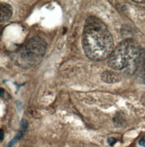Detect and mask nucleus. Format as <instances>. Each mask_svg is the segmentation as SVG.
<instances>
[{"instance_id":"f257e3e1","label":"nucleus","mask_w":145,"mask_h":147,"mask_svg":"<svg viewBox=\"0 0 145 147\" xmlns=\"http://www.w3.org/2000/svg\"><path fill=\"white\" fill-rule=\"evenodd\" d=\"M82 45L86 55L94 61L109 57L113 51V38L106 24L96 17L86 19L82 36Z\"/></svg>"},{"instance_id":"f03ea898","label":"nucleus","mask_w":145,"mask_h":147,"mask_svg":"<svg viewBox=\"0 0 145 147\" xmlns=\"http://www.w3.org/2000/svg\"><path fill=\"white\" fill-rule=\"evenodd\" d=\"M47 44L41 37L30 38L11 54L13 63L19 67L30 69L39 65L45 55Z\"/></svg>"},{"instance_id":"7ed1b4c3","label":"nucleus","mask_w":145,"mask_h":147,"mask_svg":"<svg viewBox=\"0 0 145 147\" xmlns=\"http://www.w3.org/2000/svg\"><path fill=\"white\" fill-rule=\"evenodd\" d=\"M142 48L133 40L127 39L121 41L109 57L108 65L116 71L125 70L134 74L136 61Z\"/></svg>"},{"instance_id":"20e7f679","label":"nucleus","mask_w":145,"mask_h":147,"mask_svg":"<svg viewBox=\"0 0 145 147\" xmlns=\"http://www.w3.org/2000/svg\"><path fill=\"white\" fill-rule=\"evenodd\" d=\"M134 74L138 81L145 85V49H142L135 65Z\"/></svg>"},{"instance_id":"39448f33","label":"nucleus","mask_w":145,"mask_h":147,"mask_svg":"<svg viewBox=\"0 0 145 147\" xmlns=\"http://www.w3.org/2000/svg\"><path fill=\"white\" fill-rule=\"evenodd\" d=\"M13 14L12 6L7 3H0V21L1 23L5 22L11 18Z\"/></svg>"},{"instance_id":"423d86ee","label":"nucleus","mask_w":145,"mask_h":147,"mask_svg":"<svg viewBox=\"0 0 145 147\" xmlns=\"http://www.w3.org/2000/svg\"><path fill=\"white\" fill-rule=\"evenodd\" d=\"M28 129V122L26 120L23 119L20 122V129L18 131L17 135L9 142L7 145V147H12V146L18 140H20L23 138L24 135L27 131Z\"/></svg>"},{"instance_id":"0eeeda50","label":"nucleus","mask_w":145,"mask_h":147,"mask_svg":"<svg viewBox=\"0 0 145 147\" xmlns=\"http://www.w3.org/2000/svg\"><path fill=\"white\" fill-rule=\"evenodd\" d=\"M101 79L103 82L109 84L117 83L120 80L118 74L111 71H104L101 75Z\"/></svg>"},{"instance_id":"6e6552de","label":"nucleus","mask_w":145,"mask_h":147,"mask_svg":"<svg viewBox=\"0 0 145 147\" xmlns=\"http://www.w3.org/2000/svg\"><path fill=\"white\" fill-rule=\"evenodd\" d=\"M107 142H108L109 145L110 147H112L116 143L117 140L115 138H113V137H110L107 139Z\"/></svg>"},{"instance_id":"1a4fd4ad","label":"nucleus","mask_w":145,"mask_h":147,"mask_svg":"<svg viewBox=\"0 0 145 147\" xmlns=\"http://www.w3.org/2000/svg\"><path fill=\"white\" fill-rule=\"evenodd\" d=\"M139 144L142 147H145V138L142 139L140 140Z\"/></svg>"},{"instance_id":"9d476101","label":"nucleus","mask_w":145,"mask_h":147,"mask_svg":"<svg viewBox=\"0 0 145 147\" xmlns=\"http://www.w3.org/2000/svg\"><path fill=\"white\" fill-rule=\"evenodd\" d=\"M3 138H4V131L2 129H1V131H0V139H1V141H2Z\"/></svg>"},{"instance_id":"9b49d317","label":"nucleus","mask_w":145,"mask_h":147,"mask_svg":"<svg viewBox=\"0 0 145 147\" xmlns=\"http://www.w3.org/2000/svg\"><path fill=\"white\" fill-rule=\"evenodd\" d=\"M4 93H5L4 90H3V88H1V93H0V94H1V97H3V95L4 94Z\"/></svg>"},{"instance_id":"f8f14e48","label":"nucleus","mask_w":145,"mask_h":147,"mask_svg":"<svg viewBox=\"0 0 145 147\" xmlns=\"http://www.w3.org/2000/svg\"><path fill=\"white\" fill-rule=\"evenodd\" d=\"M134 2L136 3H145V1H133Z\"/></svg>"}]
</instances>
